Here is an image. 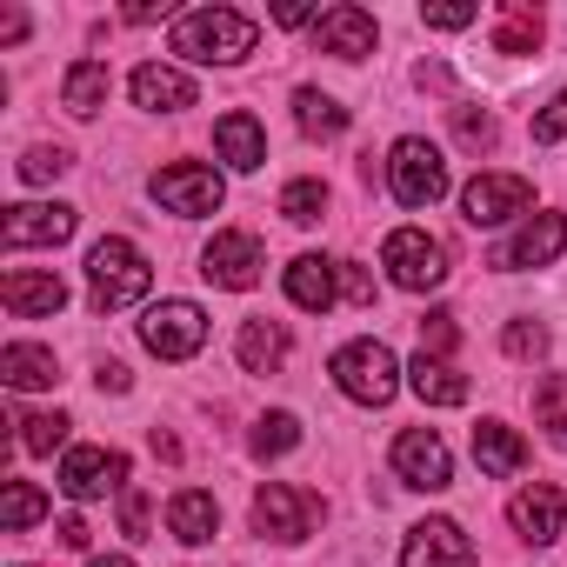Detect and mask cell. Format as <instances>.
Segmentation results:
<instances>
[{"instance_id": "obj_27", "label": "cell", "mask_w": 567, "mask_h": 567, "mask_svg": "<svg viewBox=\"0 0 567 567\" xmlns=\"http://www.w3.org/2000/svg\"><path fill=\"white\" fill-rule=\"evenodd\" d=\"M234 354H240L247 374H274L280 361H288V328H280V321H247L240 341H234Z\"/></svg>"}, {"instance_id": "obj_13", "label": "cell", "mask_w": 567, "mask_h": 567, "mask_svg": "<svg viewBox=\"0 0 567 567\" xmlns=\"http://www.w3.org/2000/svg\"><path fill=\"white\" fill-rule=\"evenodd\" d=\"M260 267H267L260 240H254V234H234V227H227V234H214V240H207V254H200V274L214 280V288H234V295H240V288H254Z\"/></svg>"}, {"instance_id": "obj_25", "label": "cell", "mask_w": 567, "mask_h": 567, "mask_svg": "<svg viewBox=\"0 0 567 567\" xmlns=\"http://www.w3.org/2000/svg\"><path fill=\"white\" fill-rule=\"evenodd\" d=\"M474 461H481L494 481H507V474H520V467H527V447H520V434H514V427L481 421V427H474Z\"/></svg>"}, {"instance_id": "obj_4", "label": "cell", "mask_w": 567, "mask_h": 567, "mask_svg": "<svg viewBox=\"0 0 567 567\" xmlns=\"http://www.w3.org/2000/svg\"><path fill=\"white\" fill-rule=\"evenodd\" d=\"M388 187H394L401 207H434V200L447 194V161H441V147L421 141V134H401L394 154H388Z\"/></svg>"}, {"instance_id": "obj_42", "label": "cell", "mask_w": 567, "mask_h": 567, "mask_svg": "<svg viewBox=\"0 0 567 567\" xmlns=\"http://www.w3.org/2000/svg\"><path fill=\"white\" fill-rule=\"evenodd\" d=\"M421 21H427V28H447V34H454V28H467V21H474V8H421Z\"/></svg>"}, {"instance_id": "obj_16", "label": "cell", "mask_w": 567, "mask_h": 567, "mask_svg": "<svg viewBox=\"0 0 567 567\" xmlns=\"http://www.w3.org/2000/svg\"><path fill=\"white\" fill-rule=\"evenodd\" d=\"M560 247H567V214H534V220L494 254V267H507V274H520V267H554Z\"/></svg>"}, {"instance_id": "obj_19", "label": "cell", "mask_w": 567, "mask_h": 567, "mask_svg": "<svg viewBox=\"0 0 567 567\" xmlns=\"http://www.w3.org/2000/svg\"><path fill=\"white\" fill-rule=\"evenodd\" d=\"M334 295H341V260H328V254H301V260L288 267V301H295V308L328 315Z\"/></svg>"}, {"instance_id": "obj_45", "label": "cell", "mask_w": 567, "mask_h": 567, "mask_svg": "<svg viewBox=\"0 0 567 567\" xmlns=\"http://www.w3.org/2000/svg\"><path fill=\"white\" fill-rule=\"evenodd\" d=\"M21 34H28V14H14V8H8V14H0V41H8V48H14Z\"/></svg>"}, {"instance_id": "obj_17", "label": "cell", "mask_w": 567, "mask_h": 567, "mask_svg": "<svg viewBox=\"0 0 567 567\" xmlns=\"http://www.w3.org/2000/svg\"><path fill=\"white\" fill-rule=\"evenodd\" d=\"M507 520H514V534H520V540H534V547H547V540H560V520H567V501H560V487H547V481H534V487H520V494L507 501Z\"/></svg>"}, {"instance_id": "obj_28", "label": "cell", "mask_w": 567, "mask_h": 567, "mask_svg": "<svg viewBox=\"0 0 567 567\" xmlns=\"http://www.w3.org/2000/svg\"><path fill=\"white\" fill-rule=\"evenodd\" d=\"M295 121H301V134H315V141L348 134V107H341L334 94H321V87H301V94H295Z\"/></svg>"}, {"instance_id": "obj_39", "label": "cell", "mask_w": 567, "mask_h": 567, "mask_svg": "<svg viewBox=\"0 0 567 567\" xmlns=\"http://www.w3.org/2000/svg\"><path fill=\"white\" fill-rule=\"evenodd\" d=\"M447 348H454V315H427L421 321V354H441L447 361Z\"/></svg>"}, {"instance_id": "obj_1", "label": "cell", "mask_w": 567, "mask_h": 567, "mask_svg": "<svg viewBox=\"0 0 567 567\" xmlns=\"http://www.w3.org/2000/svg\"><path fill=\"white\" fill-rule=\"evenodd\" d=\"M254 41H260V28L234 8H194L174 21V54L200 61V68H240L254 54Z\"/></svg>"}, {"instance_id": "obj_12", "label": "cell", "mask_w": 567, "mask_h": 567, "mask_svg": "<svg viewBox=\"0 0 567 567\" xmlns=\"http://www.w3.org/2000/svg\"><path fill=\"white\" fill-rule=\"evenodd\" d=\"M315 494H301V487H288V481H267L260 494H254V527L267 534V540H308V527H315Z\"/></svg>"}, {"instance_id": "obj_15", "label": "cell", "mask_w": 567, "mask_h": 567, "mask_svg": "<svg viewBox=\"0 0 567 567\" xmlns=\"http://www.w3.org/2000/svg\"><path fill=\"white\" fill-rule=\"evenodd\" d=\"M401 567H474V540L454 520H421L401 540Z\"/></svg>"}, {"instance_id": "obj_10", "label": "cell", "mask_w": 567, "mask_h": 567, "mask_svg": "<svg viewBox=\"0 0 567 567\" xmlns=\"http://www.w3.org/2000/svg\"><path fill=\"white\" fill-rule=\"evenodd\" d=\"M527 207H534V187H527L520 174H474L467 194H461L467 227H501V220H514V214H527Z\"/></svg>"}, {"instance_id": "obj_18", "label": "cell", "mask_w": 567, "mask_h": 567, "mask_svg": "<svg viewBox=\"0 0 567 567\" xmlns=\"http://www.w3.org/2000/svg\"><path fill=\"white\" fill-rule=\"evenodd\" d=\"M315 48L334 61H368L374 54V14L368 8H328L315 21Z\"/></svg>"}, {"instance_id": "obj_33", "label": "cell", "mask_w": 567, "mask_h": 567, "mask_svg": "<svg viewBox=\"0 0 567 567\" xmlns=\"http://www.w3.org/2000/svg\"><path fill=\"white\" fill-rule=\"evenodd\" d=\"M494 48H501V54H534V48H540V14L507 8V14H501V28H494Z\"/></svg>"}, {"instance_id": "obj_3", "label": "cell", "mask_w": 567, "mask_h": 567, "mask_svg": "<svg viewBox=\"0 0 567 567\" xmlns=\"http://www.w3.org/2000/svg\"><path fill=\"white\" fill-rule=\"evenodd\" d=\"M328 374H334V388H341L348 401H361V408H388L394 388H401V361H394L388 341H348Z\"/></svg>"}, {"instance_id": "obj_31", "label": "cell", "mask_w": 567, "mask_h": 567, "mask_svg": "<svg viewBox=\"0 0 567 567\" xmlns=\"http://www.w3.org/2000/svg\"><path fill=\"white\" fill-rule=\"evenodd\" d=\"M534 414H540L547 441H554V447H567V374H547V381H540V394H534Z\"/></svg>"}, {"instance_id": "obj_29", "label": "cell", "mask_w": 567, "mask_h": 567, "mask_svg": "<svg viewBox=\"0 0 567 567\" xmlns=\"http://www.w3.org/2000/svg\"><path fill=\"white\" fill-rule=\"evenodd\" d=\"M41 514H48V494L34 481H8V487H0V527H8V534H28Z\"/></svg>"}, {"instance_id": "obj_46", "label": "cell", "mask_w": 567, "mask_h": 567, "mask_svg": "<svg viewBox=\"0 0 567 567\" xmlns=\"http://www.w3.org/2000/svg\"><path fill=\"white\" fill-rule=\"evenodd\" d=\"M161 14H167V8H154V0H134V8H127L134 28H147V21H161Z\"/></svg>"}, {"instance_id": "obj_40", "label": "cell", "mask_w": 567, "mask_h": 567, "mask_svg": "<svg viewBox=\"0 0 567 567\" xmlns=\"http://www.w3.org/2000/svg\"><path fill=\"white\" fill-rule=\"evenodd\" d=\"M341 295H348V301H361V308L374 301V280H368V267H354V260H341Z\"/></svg>"}, {"instance_id": "obj_14", "label": "cell", "mask_w": 567, "mask_h": 567, "mask_svg": "<svg viewBox=\"0 0 567 567\" xmlns=\"http://www.w3.org/2000/svg\"><path fill=\"white\" fill-rule=\"evenodd\" d=\"M114 487H127V454H114V447H68V461H61V494L101 501V494H114Z\"/></svg>"}, {"instance_id": "obj_32", "label": "cell", "mask_w": 567, "mask_h": 567, "mask_svg": "<svg viewBox=\"0 0 567 567\" xmlns=\"http://www.w3.org/2000/svg\"><path fill=\"white\" fill-rule=\"evenodd\" d=\"M280 214H288L295 227H315L328 214V187L321 181H288V187H280Z\"/></svg>"}, {"instance_id": "obj_44", "label": "cell", "mask_w": 567, "mask_h": 567, "mask_svg": "<svg viewBox=\"0 0 567 567\" xmlns=\"http://www.w3.org/2000/svg\"><path fill=\"white\" fill-rule=\"evenodd\" d=\"M54 534H61V540H68V547H87V520H81V514H68V520H61V527H54Z\"/></svg>"}, {"instance_id": "obj_21", "label": "cell", "mask_w": 567, "mask_h": 567, "mask_svg": "<svg viewBox=\"0 0 567 567\" xmlns=\"http://www.w3.org/2000/svg\"><path fill=\"white\" fill-rule=\"evenodd\" d=\"M214 154H220L234 174H254V167L267 161V134H260V121H254V114H240V107H234V114H220V121H214Z\"/></svg>"}, {"instance_id": "obj_36", "label": "cell", "mask_w": 567, "mask_h": 567, "mask_svg": "<svg viewBox=\"0 0 567 567\" xmlns=\"http://www.w3.org/2000/svg\"><path fill=\"white\" fill-rule=\"evenodd\" d=\"M501 348H507L514 361H540V354H547V328H540V321H507Z\"/></svg>"}, {"instance_id": "obj_26", "label": "cell", "mask_w": 567, "mask_h": 567, "mask_svg": "<svg viewBox=\"0 0 567 567\" xmlns=\"http://www.w3.org/2000/svg\"><path fill=\"white\" fill-rule=\"evenodd\" d=\"M167 527H174L187 547H200V540H214V527H220V501L200 494V487H187V494L167 501Z\"/></svg>"}, {"instance_id": "obj_37", "label": "cell", "mask_w": 567, "mask_h": 567, "mask_svg": "<svg viewBox=\"0 0 567 567\" xmlns=\"http://www.w3.org/2000/svg\"><path fill=\"white\" fill-rule=\"evenodd\" d=\"M560 134H567V87H560V94L534 114V147H554Z\"/></svg>"}, {"instance_id": "obj_35", "label": "cell", "mask_w": 567, "mask_h": 567, "mask_svg": "<svg viewBox=\"0 0 567 567\" xmlns=\"http://www.w3.org/2000/svg\"><path fill=\"white\" fill-rule=\"evenodd\" d=\"M68 167H74L68 147H28V154H21V181H28V187H48V181H61Z\"/></svg>"}, {"instance_id": "obj_24", "label": "cell", "mask_w": 567, "mask_h": 567, "mask_svg": "<svg viewBox=\"0 0 567 567\" xmlns=\"http://www.w3.org/2000/svg\"><path fill=\"white\" fill-rule=\"evenodd\" d=\"M408 381H414V394H421L427 408H461V401H467V374H454L441 354H414Z\"/></svg>"}, {"instance_id": "obj_9", "label": "cell", "mask_w": 567, "mask_h": 567, "mask_svg": "<svg viewBox=\"0 0 567 567\" xmlns=\"http://www.w3.org/2000/svg\"><path fill=\"white\" fill-rule=\"evenodd\" d=\"M0 308L14 321H48L68 308V280L54 267H8L0 274Z\"/></svg>"}, {"instance_id": "obj_7", "label": "cell", "mask_w": 567, "mask_h": 567, "mask_svg": "<svg viewBox=\"0 0 567 567\" xmlns=\"http://www.w3.org/2000/svg\"><path fill=\"white\" fill-rule=\"evenodd\" d=\"M141 341H147V354H161V361H194L200 341H207V315H200L194 301H161V308H147Z\"/></svg>"}, {"instance_id": "obj_20", "label": "cell", "mask_w": 567, "mask_h": 567, "mask_svg": "<svg viewBox=\"0 0 567 567\" xmlns=\"http://www.w3.org/2000/svg\"><path fill=\"white\" fill-rule=\"evenodd\" d=\"M127 94H134V107H147V114H181V107H194V81H187L181 68H161V61L134 68Z\"/></svg>"}, {"instance_id": "obj_34", "label": "cell", "mask_w": 567, "mask_h": 567, "mask_svg": "<svg viewBox=\"0 0 567 567\" xmlns=\"http://www.w3.org/2000/svg\"><path fill=\"white\" fill-rule=\"evenodd\" d=\"M68 427H74V421H68L61 408H54V414H21V447H28V454H54V447L68 441Z\"/></svg>"}, {"instance_id": "obj_47", "label": "cell", "mask_w": 567, "mask_h": 567, "mask_svg": "<svg viewBox=\"0 0 567 567\" xmlns=\"http://www.w3.org/2000/svg\"><path fill=\"white\" fill-rule=\"evenodd\" d=\"M87 567H134V560H127V554H94Z\"/></svg>"}, {"instance_id": "obj_6", "label": "cell", "mask_w": 567, "mask_h": 567, "mask_svg": "<svg viewBox=\"0 0 567 567\" xmlns=\"http://www.w3.org/2000/svg\"><path fill=\"white\" fill-rule=\"evenodd\" d=\"M147 187H154V200H161L167 214H181V220L220 214V200H227L220 174H214V167H200V161H174V167H161Z\"/></svg>"}, {"instance_id": "obj_8", "label": "cell", "mask_w": 567, "mask_h": 567, "mask_svg": "<svg viewBox=\"0 0 567 567\" xmlns=\"http://www.w3.org/2000/svg\"><path fill=\"white\" fill-rule=\"evenodd\" d=\"M394 474H401V487L441 494V487H454V454H447V441L434 427H408L394 441Z\"/></svg>"}, {"instance_id": "obj_22", "label": "cell", "mask_w": 567, "mask_h": 567, "mask_svg": "<svg viewBox=\"0 0 567 567\" xmlns=\"http://www.w3.org/2000/svg\"><path fill=\"white\" fill-rule=\"evenodd\" d=\"M107 94H114L107 61H74V68H68V81H61V107H68L74 121H94V114L107 107Z\"/></svg>"}, {"instance_id": "obj_23", "label": "cell", "mask_w": 567, "mask_h": 567, "mask_svg": "<svg viewBox=\"0 0 567 567\" xmlns=\"http://www.w3.org/2000/svg\"><path fill=\"white\" fill-rule=\"evenodd\" d=\"M0 381L8 388H54L61 381V361H54V348H34V341H14V348H0Z\"/></svg>"}, {"instance_id": "obj_30", "label": "cell", "mask_w": 567, "mask_h": 567, "mask_svg": "<svg viewBox=\"0 0 567 567\" xmlns=\"http://www.w3.org/2000/svg\"><path fill=\"white\" fill-rule=\"evenodd\" d=\"M288 447H301V421L295 414H260L254 421V454L260 461H280Z\"/></svg>"}, {"instance_id": "obj_5", "label": "cell", "mask_w": 567, "mask_h": 567, "mask_svg": "<svg viewBox=\"0 0 567 567\" xmlns=\"http://www.w3.org/2000/svg\"><path fill=\"white\" fill-rule=\"evenodd\" d=\"M381 267H388L394 288L427 295V288H441V280H447V247L434 234H421V227H394L381 240Z\"/></svg>"}, {"instance_id": "obj_11", "label": "cell", "mask_w": 567, "mask_h": 567, "mask_svg": "<svg viewBox=\"0 0 567 567\" xmlns=\"http://www.w3.org/2000/svg\"><path fill=\"white\" fill-rule=\"evenodd\" d=\"M81 227V214L74 207H48V200H28V207H8L0 214V240H8V254H21V247H61L68 234Z\"/></svg>"}, {"instance_id": "obj_38", "label": "cell", "mask_w": 567, "mask_h": 567, "mask_svg": "<svg viewBox=\"0 0 567 567\" xmlns=\"http://www.w3.org/2000/svg\"><path fill=\"white\" fill-rule=\"evenodd\" d=\"M147 520H154L147 494H141V487H121V527H127L134 540H147Z\"/></svg>"}, {"instance_id": "obj_2", "label": "cell", "mask_w": 567, "mask_h": 567, "mask_svg": "<svg viewBox=\"0 0 567 567\" xmlns=\"http://www.w3.org/2000/svg\"><path fill=\"white\" fill-rule=\"evenodd\" d=\"M87 288H94V308L114 315V308H134V301L154 288V267H147V254H141L134 240L107 234V240H94V254H87Z\"/></svg>"}, {"instance_id": "obj_41", "label": "cell", "mask_w": 567, "mask_h": 567, "mask_svg": "<svg viewBox=\"0 0 567 567\" xmlns=\"http://www.w3.org/2000/svg\"><path fill=\"white\" fill-rule=\"evenodd\" d=\"M454 127H461V141H467V147H487V141H494V121H487V114H467V107H461V114H454Z\"/></svg>"}, {"instance_id": "obj_43", "label": "cell", "mask_w": 567, "mask_h": 567, "mask_svg": "<svg viewBox=\"0 0 567 567\" xmlns=\"http://www.w3.org/2000/svg\"><path fill=\"white\" fill-rule=\"evenodd\" d=\"M94 381H101V394H127V368H121V361H101Z\"/></svg>"}]
</instances>
